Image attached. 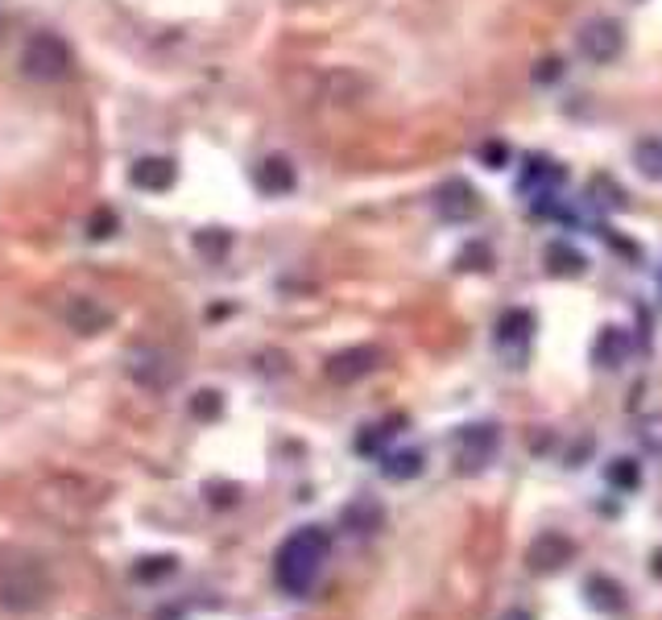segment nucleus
Returning a JSON list of instances; mask_svg holds the SVG:
<instances>
[{"instance_id": "3", "label": "nucleus", "mask_w": 662, "mask_h": 620, "mask_svg": "<svg viewBox=\"0 0 662 620\" xmlns=\"http://www.w3.org/2000/svg\"><path fill=\"white\" fill-rule=\"evenodd\" d=\"M497 447H501V431L493 422H473V426H459L452 438V455H455V468L464 475H476L485 472L493 463Z\"/></svg>"}, {"instance_id": "26", "label": "nucleus", "mask_w": 662, "mask_h": 620, "mask_svg": "<svg viewBox=\"0 0 662 620\" xmlns=\"http://www.w3.org/2000/svg\"><path fill=\"white\" fill-rule=\"evenodd\" d=\"M174 571V558L162 555V558H142V567H137V579H158V575H170Z\"/></svg>"}, {"instance_id": "22", "label": "nucleus", "mask_w": 662, "mask_h": 620, "mask_svg": "<svg viewBox=\"0 0 662 620\" xmlns=\"http://www.w3.org/2000/svg\"><path fill=\"white\" fill-rule=\"evenodd\" d=\"M191 413L199 418V422H216L220 413H224V401H220V393L216 389H199L191 397Z\"/></svg>"}, {"instance_id": "27", "label": "nucleus", "mask_w": 662, "mask_h": 620, "mask_svg": "<svg viewBox=\"0 0 662 620\" xmlns=\"http://www.w3.org/2000/svg\"><path fill=\"white\" fill-rule=\"evenodd\" d=\"M480 158L489 162V170H501V165H505V158H510V149H505L501 141H489L485 149H480Z\"/></svg>"}, {"instance_id": "25", "label": "nucleus", "mask_w": 662, "mask_h": 620, "mask_svg": "<svg viewBox=\"0 0 662 620\" xmlns=\"http://www.w3.org/2000/svg\"><path fill=\"white\" fill-rule=\"evenodd\" d=\"M112 232H117V215H112V211H96L91 224H87V236H91V240H108Z\"/></svg>"}, {"instance_id": "8", "label": "nucleus", "mask_w": 662, "mask_h": 620, "mask_svg": "<svg viewBox=\"0 0 662 620\" xmlns=\"http://www.w3.org/2000/svg\"><path fill=\"white\" fill-rule=\"evenodd\" d=\"M434 211H439V220H448V224H473L476 215H480V195H476L473 183L452 178V183H443L434 190Z\"/></svg>"}, {"instance_id": "14", "label": "nucleus", "mask_w": 662, "mask_h": 620, "mask_svg": "<svg viewBox=\"0 0 662 620\" xmlns=\"http://www.w3.org/2000/svg\"><path fill=\"white\" fill-rule=\"evenodd\" d=\"M257 190L261 195H290L294 190V165L286 158H266V162L257 165Z\"/></svg>"}, {"instance_id": "4", "label": "nucleus", "mask_w": 662, "mask_h": 620, "mask_svg": "<svg viewBox=\"0 0 662 620\" xmlns=\"http://www.w3.org/2000/svg\"><path fill=\"white\" fill-rule=\"evenodd\" d=\"M128 376L149 393H166L174 381H179V360L166 348H154V344H137L128 351Z\"/></svg>"}, {"instance_id": "16", "label": "nucleus", "mask_w": 662, "mask_h": 620, "mask_svg": "<svg viewBox=\"0 0 662 620\" xmlns=\"http://www.w3.org/2000/svg\"><path fill=\"white\" fill-rule=\"evenodd\" d=\"M584 596H588V604L600 608V612H621V608H625V592H621L617 579H609V575H588Z\"/></svg>"}, {"instance_id": "10", "label": "nucleus", "mask_w": 662, "mask_h": 620, "mask_svg": "<svg viewBox=\"0 0 662 620\" xmlns=\"http://www.w3.org/2000/svg\"><path fill=\"white\" fill-rule=\"evenodd\" d=\"M530 335H535V310L514 307L497 319V331H493L497 348H505V351L526 348V344H530Z\"/></svg>"}, {"instance_id": "24", "label": "nucleus", "mask_w": 662, "mask_h": 620, "mask_svg": "<svg viewBox=\"0 0 662 620\" xmlns=\"http://www.w3.org/2000/svg\"><path fill=\"white\" fill-rule=\"evenodd\" d=\"M195 248H199V252H207V257H224L228 236H224V232H216V227H207V232H199V236H195Z\"/></svg>"}, {"instance_id": "30", "label": "nucleus", "mask_w": 662, "mask_h": 620, "mask_svg": "<svg viewBox=\"0 0 662 620\" xmlns=\"http://www.w3.org/2000/svg\"><path fill=\"white\" fill-rule=\"evenodd\" d=\"M659 294H662V273H659Z\"/></svg>"}, {"instance_id": "2", "label": "nucleus", "mask_w": 662, "mask_h": 620, "mask_svg": "<svg viewBox=\"0 0 662 620\" xmlns=\"http://www.w3.org/2000/svg\"><path fill=\"white\" fill-rule=\"evenodd\" d=\"M21 75L34 83H62L75 71V54L59 34H34L21 46Z\"/></svg>"}, {"instance_id": "13", "label": "nucleus", "mask_w": 662, "mask_h": 620, "mask_svg": "<svg viewBox=\"0 0 662 620\" xmlns=\"http://www.w3.org/2000/svg\"><path fill=\"white\" fill-rule=\"evenodd\" d=\"M567 178V170L555 165L551 158H530L522 170V190H535V195H555V186Z\"/></svg>"}, {"instance_id": "28", "label": "nucleus", "mask_w": 662, "mask_h": 620, "mask_svg": "<svg viewBox=\"0 0 662 620\" xmlns=\"http://www.w3.org/2000/svg\"><path fill=\"white\" fill-rule=\"evenodd\" d=\"M497 620H535V617H530L526 608H510V612H501Z\"/></svg>"}, {"instance_id": "17", "label": "nucleus", "mask_w": 662, "mask_h": 620, "mask_svg": "<svg viewBox=\"0 0 662 620\" xmlns=\"http://www.w3.org/2000/svg\"><path fill=\"white\" fill-rule=\"evenodd\" d=\"M385 521V509L372 500V496H356L348 509H344V525L356 530V534H377Z\"/></svg>"}, {"instance_id": "12", "label": "nucleus", "mask_w": 662, "mask_h": 620, "mask_svg": "<svg viewBox=\"0 0 662 620\" xmlns=\"http://www.w3.org/2000/svg\"><path fill=\"white\" fill-rule=\"evenodd\" d=\"M629 356V335L621 327H600L597 339H592V360L600 369H621Z\"/></svg>"}, {"instance_id": "19", "label": "nucleus", "mask_w": 662, "mask_h": 620, "mask_svg": "<svg viewBox=\"0 0 662 620\" xmlns=\"http://www.w3.org/2000/svg\"><path fill=\"white\" fill-rule=\"evenodd\" d=\"M634 165H638L641 178L662 183V137H641V141L634 145Z\"/></svg>"}, {"instance_id": "11", "label": "nucleus", "mask_w": 662, "mask_h": 620, "mask_svg": "<svg viewBox=\"0 0 662 620\" xmlns=\"http://www.w3.org/2000/svg\"><path fill=\"white\" fill-rule=\"evenodd\" d=\"M174 178H179V170H174L170 158H142V162L133 165V186H137V190H149V195L170 190Z\"/></svg>"}, {"instance_id": "5", "label": "nucleus", "mask_w": 662, "mask_h": 620, "mask_svg": "<svg viewBox=\"0 0 662 620\" xmlns=\"http://www.w3.org/2000/svg\"><path fill=\"white\" fill-rule=\"evenodd\" d=\"M576 50L588 62H597V66L617 62L621 50H625V29H621V21L617 17L584 21V25H579V34H576Z\"/></svg>"}, {"instance_id": "23", "label": "nucleus", "mask_w": 662, "mask_h": 620, "mask_svg": "<svg viewBox=\"0 0 662 620\" xmlns=\"http://www.w3.org/2000/svg\"><path fill=\"white\" fill-rule=\"evenodd\" d=\"M455 265L459 269H473V273H480V269L493 265V252H489V245H480V240H473V245L464 248L459 257H455Z\"/></svg>"}, {"instance_id": "9", "label": "nucleus", "mask_w": 662, "mask_h": 620, "mask_svg": "<svg viewBox=\"0 0 662 620\" xmlns=\"http://www.w3.org/2000/svg\"><path fill=\"white\" fill-rule=\"evenodd\" d=\"M62 319H66V327L79 331V335H100V331L112 327V310L103 307L100 298H91V294H75V298H66Z\"/></svg>"}, {"instance_id": "6", "label": "nucleus", "mask_w": 662, "mask_h": 620, "mask_svg": "<svg viewBox=\"0 0 662 620\" xmlns=\"http://www.w3.org/2000/svg\"><path fill=\"white\" fill-rule=\"evenodd\" d=\"M385 364V351L372 348V344H356L348 351H335L328 360V381L331 385H356V381H365L372 372Z\"/></svg>"}, {"instance_id": "29", "label": "nucleus", "mask_w": 662, "mask_h": 620, "mask_svg": "<svg viewBox=\"0 0 662 620\" xmlns=\"http://www.w3.org/2000/svg\"><path fill=\"white\" fill-rule=\"evenodd\" d=\"M654 575L662 579V550H654Z\"/></svg>"}, {"instance_id": "20", "label": "nucleus", "mask_w": 662, "mask_h": 620, "mask_svg": "<svg viewBox=\"0 0 662 620\" xmlns=\"http://www.w3.org/2000/svg\"><path fill=\"white\" fill-rule=\"evenodd\" d=\"M609 484H613V488H617V493H634V488H641V468H638V459H625V455H621V459H613V463H609Z\"/></svg>"}, {"instance_id": "15", "label": "nucleus", "mask_w": 662, "mask_h": 620, "mask_svg": "<svg viewBox=\"0 0 662 620\" xmlns=\"http://www.w3.org/2000/svg\"><path fill=\"white\" fill-rule=\"evenodd\" d=\"M542 261H547V273H551V277H579V273L588 269L584 252H579L576 245H567V240H551Z\"/></svg>"}, {"instance_id": "18", "label": "nucleus", "mask_w": 662, "mask_h": 620, "mask_svg": "<svg viewBox=\"0 0 662 620\" xmlns=\"http://www.w3.org/2000/svg\"><path fill=\"white\" fill-rule=\"evenodd\" d=\"M381 475L385 480H414V475H422V451H390L381 455Z\"/></svg>"}, {"instance_id": "7", "label": "nucleus", "mask_w": 662, "mask_h": 620, "mask_svg": "<svg viewBox=\"0 0 662 620\" xmlns=\"http://www.w3.org/2000/svg\"><path fill=\"white\" fill-rule=\"evenodd\" d=\"M572 558H576V542L567 534H555V530L538 534L535 542L526 546V567H530L535 575H555Z\"/></svg>"}, {"instance_id": "21", "label": "nucleus", "mask_w": 662, "mask_h": 620, "mask_svg": "<svg viewBox=\"0 0 662 620\" xmlns=\"http://www.w3.org/2000/svg\"><path fill=\"white\" fill-rule=\"evenodd\" d=\"M638 438L641 447L654 455V459H662V410L659 413H646L638 422Z\"/></svg>"}, {"instance_id": "1", "label": "nucleus", "mask_w": 662, "mask_h": 620, "mask_svg": "<svg viewBox=\"0 0 662 620\" xmlns=\"http://www.w3.org/2000/svg\"><path fill=\"white\" fill-rule=\"evenodd\" d=\"M331 555V534L323 525H303L278 546V558H273V575H278V587L290 592V596H307L315 587V579L323 571V562Z\"/></svg>"}]
</instances>
